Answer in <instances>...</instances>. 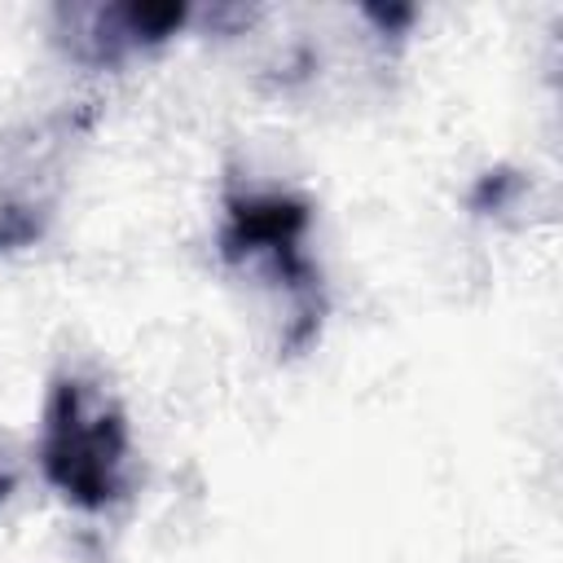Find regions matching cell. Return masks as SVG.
I'll return each instance as SVG.
<instances>
[{
    "label": "cell",
    "instance_id": "6da1fadb",
    "mask_svg": "<svg viewBox=\"0 0 563 563\" xmlns=\"http://www.w3.org/2000/svg\"><path fill=\"white\" fill-rule=\"evenodd\" d=\"M132 431L119 400L84 378L57 374L40 422V471L79 510H106L128 493Z\"/></svg>",
    "mask_w": 563,
    "mask_h": 563
},
{
    "label": "cell",
    "instance_id": "7a4b0ae2",
    "mask_svg": "<svg viewBox=\"0 0 563 563\" xmlns=\"http://www.w3.org/2000/svg\"><path fill=\"white\" fill-rule=\"evenodd\" d=\"M308 224L312 211L295 194H277V189L229 194L220 224V255L224 264H268L295 299H312L317 277L299 246Z\"/></svg>",
    "mask_w": 563,
    "mask_h": 563
},
{
    "label": "cell",
    "instance_id": "3957f363",
    "mask_svg": "<svg viewBox=\"0 0 563 563\" xmlns=\"http://www.w3.org/2000/svg\"><path fill=\"white\" fill-rule=\"evenodd\" d=\"M70 22V48L84 62L114 66L141 48L172 40L189 9L185 4H97V9H62Z\"/></svg>",
    "mask_w": 563,
    "mask_h": 563
},
{
    "label": "cell",
    "instance_id": "277c9868",
    "mask_svg": "<svg viewBox=\"0 0 563 563\" xmlns=\"http://www.w3.org/2000/svg\"><path fill=\"white\" fill-rule=\"evenodd\" d=\"M9 493H13V471H9V466H0V501H4Z\"/></svg>",
    "mask_w": 563,
    "mask_h": 563
}]
</instances>
